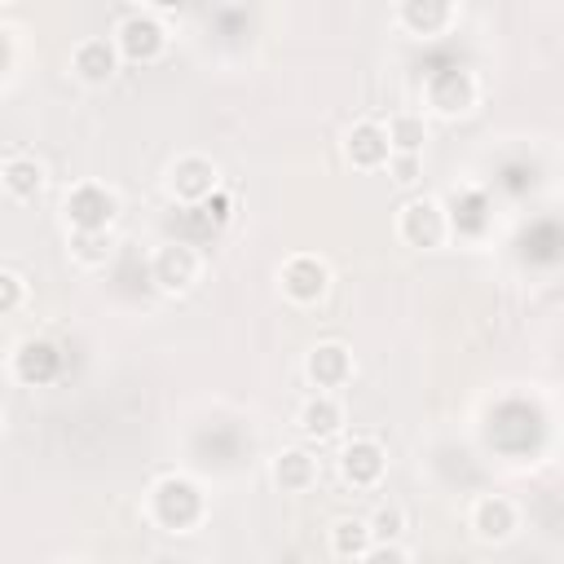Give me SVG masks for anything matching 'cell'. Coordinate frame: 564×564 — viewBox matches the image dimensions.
I'll return each instance as SVG.
<instances>
[{
  "label": "cell",
  "mask_w": 564,
  "mask_h": 564,
  "mask_svg": "<svg viewBox=\"0 0 564 564\" xmlns=\"http://www.w3.org/2000/svg\"><path fill=\"white\" fill-rule=\"evenodd\" d=\"M427 101H432V110L445 115V119L467 115V110L476 106V79H471V70H463V66L436 70V75L427 79Z\"/></svg>",
  "instance_id": "52a82bcc"
},
{
  "label": "cell",
  "mask_w": 564,
  "mask_h": 564,
  "mask_svg": "<svg viewBox=\"0 0 564 564\" xmlns=\"http://www.w3.org/2000/svg\"><path fill=\"white\" fill-rule=\"evenodd\" d=\"M326 282H330V273H326V264H322L317 256H291V260L282 264V291H286L295 304L322 300V295H326Z\"/></svg>",
  "instance_id": "ba28073f"
},
{
  "label": "cell",
  "mask_w": 564,
  "mask_h": 564,
  "mask_svg": "<svg viewBox=\"0 0 564 564\" xmlns=\"http://www.w3.org/2000/svg\"><path fill=\"white\" fill-rule=\"evenodd\" d=\"M198 269H203V260H198V251H194L189 242H167V247L154 251L150 278L159 282V291L181 295V291H189V286L198 282Z\"/></svg>",
  "instance_id": "277c9868"
},
{
  "label": "cell",
  "mask_w": 564,
  "mask_h": 564,
  "mask_svg": "<svg viewBox=\"0 0 564 564\" xmlns=\"http://www.w3.org/2000/svg\"><path fill=\"white\" fill-rule=\"evenodd\" d=\"M383 137H388V150H392V154H419L423 141H427V123H423V115H414V110H397V115L388 119Z\"/></svg>",
  "instance_id": "ac0fdd59"
},
{
  "label": "cell",
  "mask_w": 564,
  "mask_h": 564,
  "mask_svg": "<svg viewBox=\"0 0 564 564\" xmlns=\"http://www.w3.org/2000/svg\"><path fill=\"white\" fill-rule=\"evenodd\" d=\"M344 150H348V159H352L357 167H383L388 154H392V150H388V137H383V123H375V119L352 123Z\"/></svg>",
  "instance_id": "4fadbf2b"
},
{
  "label": "cell",
  "mask_w": 564,
  "mask_h": 564,
  "mask_svg": "<svg viewBox=\"0 0 564 564\" xmlns=\"http://www.w3.org/2000/svg\"><path fill=\"white\" fill-rule=\"evenodd\" d=\"M366 546H370V529H366V520L344 516V520L330 524V551H335L339 560H361Z\"/></svg>",
  "instance_id": "ffe728a7"
},
{
  "label": "cell",
  "mask_w": 564,
  "mask_h": 564,
  "mask_svg": "<svg viewBox=\"0 0 564 564\" xmlns=\"http://www.w3.org/2000/svg\"><path fill=\"white\" fill-rule=\"evenodd\" d=\"M150 511L163 529L172 533H185L203 520V489L189 480V476H163L154 489H150Z\"/></svg>",
  "instance_id": "6da1fadb"
},
{
  "label": "cell",
  "mask_w": 564,
  "mask_h": 564,
  "mask_svg": "<svg viewBox=\"0 0 564 564\" xmlns=\"http://www.w3.org/2000/svg\"><path fill=\"white\" fill-rule=\"evenodd\" d=\"M22 304V278L13 269H0V317Z\"/></svg>",
  "instance_id": "603a6c76"
},
{
  "label": "cell",
  "mask_w": 564,
  "mask_h": 564,
  "mask_svg": "<svg viewBox=\"0 0 564 564\" xmlns=\"http://www.w3.org/2000/svg\"><path fill=\"white\" fill-rule=\"evenodd\" d=\"M304 375H308V383H313L317 392H330V388L348 383L352 357H348L344 344H317V348L308 352V361H304Z\"/></svg>",
  "instance_id": "30bf717a"
},
{
  "label": "cell",
  "mask_w": 564,
  "mask_h": 564,
  "mask_svg": "<svg viewBox=\"0 0 564 564\" xmlns=\"http://www.w3.org/2000/svg\"><path fill=\"white\" fill-rule=\"evenodd\" d=\"M361 564H410V555L397 546V542H370Z\"/></svg>",
  "instance_id": "cb8c5ba5"
},
{
  "label": "cell",
  "mask_w": 564,
  "mask_h": 564,
  "mask_svg": "<svg viewBox=\"0 0 564 564\" xmlns=\"http://www.w3.org/2000/svg\"><path fill=\"white\" fill-rule=\"evenodd\" d=\"M401 238L410 247H441L445 234H449V212L436 203V198H410L401 207V220H397Z\"/></svg>",
  "instance_id": "3957f363"
},
{
  "label": "cell",
  "mask_w": 564,
  "mask_h": 564,
  "mask_svg": "<svg viewBox=\"0 0 564 564\" xmlns=\"http://www.w3.org/2000/svg\"><path fill=\"white\" fill-rule=\"evenodd\" d=\"M388 172L397 185H414L419 181V154H388Z\"/></svg>",
  "instance_id": "d4e9b609"
},
{
  "label": "cell",
  "mask_w": 564,
  "mask_h": 564,
  "mask_svg": "<svg viewBox=\"0 0 564 564\" xmlns=\"http://www.w3.org/2000/svg\"><path fill=\"white\" fill-rule=\"evenodd\" d=\"M167 185H172V194L181 198V203H207L216 189H220V172H216V163L212 159H203V154H181L176 163H172V176H167Z\"/></svg>",
  "instance_id": "8992f818"
},
{
  "label": "cell",
  "mask_w": 564,
  "mask_h": 564,
  "mask_svg": "<svg viewBox=\"0 0 564 564\" xmlns=\"http://www.w3.org/2000/svg\"><path fill=\"white\" fill-rule=\"evenodd\" d=\"M70 66H75V75L84 79V84H106L115 70H119V48H115V40H79L75 44V53H70Z\"/></svg>",
  "instance_id": "7c38bea8"
},
{
  "label": "cell",
  "mask_w": 564,
  "mask_h": 564,
  "mask_svg": "<svg viewBox=\"0 0 564 564\" xmlns=\"http://www.w3.org/2000/svg\"><path fill=\"white\" fill-rule=\"evenodd\" d=\"M0 181H4V189L13 198H35L44 189V167L35 159H26V154H13V159H4Z\"/></svg>",
  "instance_id": "d6986e66"
},
{
  "label": "cell",
  "mask_w": 564,
  "mask_h": 564,
  "mask_svg": "<svg viewBox=\"0 0 564 564\" xmlns=\"http://www.w3.org/2000/svg\"><path fill=\"white\" fill-rule=\"evenodd\" d=\"M66 220H70L75 234L110 229V220H115V194H110L106 185H93V181L75 185V189L66 194Z\"/></svg>",
  "instance_id": "5b68a950"
},
{
  "label": "cell",
  "mask_w": 564,
  "mask_h": 564,
  "mask_svg": "<svg viewBox=\"0 0 564 564\" xmlns=\"http://www.w3.org/2000/svg\"><path fill=\"white\" fill-rule=\"evenodd\" d=\"M339 423H344V410H339V401L330 392H317V397H308L300 405V432L313 436V441H330L339 432Z\"/></svg>",
  "instance_id": "9a60e30c"
},
{
  "label": "cell",
  "mask_w": 564,
  "mask_h": 564,
  "mask_svg": "<svg viewBox=\"0 0 564 564\" xmlns=\"http://www.w3.org/2000/svg\"><path fill=\"white\" fill-rule=\"evenodd\" d=\"M401 524H405V516H401L397 507H379V511H375V520H366V529H370V542H397Z\"/></svg>",
  "instance_id": "7402d4cb"
},
{
  "label": "cell",
  "mask_w": 564,
  "mask_h": 564,
  "mask_svg": "<svg viewBox=\"0 0 564 564\" xmlns=\"http://www.w3.org/2000/svg\"><path fill=\"white\" fill-rule=\"evenodd\" d=\"M70 251L84 264H101L110 256V229H88V234H70Z\"/></svg>",
  "instance_id": "44dd1931"
},
{
  "label": "cell",
  "mask_w": 564,
  "mask_h": 564,
  "mask_svg": "<svg viewBox=\"0 0 564 564\" xmlns=\"http://www.w3.org/2000/svg\"><path fill=\"white\" fill-rule=\"evenodd\" d=\"M383 445L379 441H370V436H357V441H348L344 445V458H339V467H344V480L348 485H357V489H370V485H379V476H383Z\"/></svg>",
  "instance_id": "9c48e42d"
},
{
  "label": "cell",
  "mask_w": 564,
  "mask_h": 564,
  "mask_svg": "<svg viewBox=\"0 0 564 564\" xmlns=\"http://www.w3.org/2000/svg\"><path fill=\"white\" fill-rule=\"evenodd\" d=\"M57 366H62V357H57V348L48 339H26L18 348V357H13V375L22 383H48L57 375Z\"/></svg>",
  "instance_id": "5bb4252c"
},
{
  "label": "cell",
  "mask_w": 564,
  "mask_h": 564,
  "mask_svg": "<svg viewBox=\"0 0 564 564\" xmlns=\"http://www.w3.org/2000/svg\"><path fill=\"white\" fill-rule=\"evenodd\" d=\"M115 48L128 62H154L167 48V31L159 22V9H123L115 26Z\"/></svg>",
  "instance_id": "7a4b0ae2"
},
{
  "label": "cell",
  "mask_w": 564,
  "mask_h": 564,
  "mask_svg": "<svg viewBox=\"0 0 564 564\" xmlns=\"http://www.w3.org/2000/svg\"><path fill=\"white\" fill-rule=\"evenodd\" d=\"M516 524H520V511H516V502L502 498V494H489V498H480V502L471 507V529H476L485 542H507V538L516 533Z\"/></svg>",
  "instance_id": "8fae6325"
},
{
  "label": "cell",
  "mask_w": 564,
  "mask_h": 564,
  "mask_svg": "<svg viewBox=\"0 0 564 564\" xmlns=\"http://www.w3.org/2000/svg\"><path fill=\"white\" fill-rule=\"evenodd\" d=\"M273 480H278V489L300 494V489H308L317 480V458L308 449H282L273 458Z\"/></svg>",
  "instance_id": "e0dca14e"
},
{
  "label": "cell",
  "mask_w": 564,
  "mask_h": 564,
  "mask_svg": "<svg viewBox=\"0 0 564 564\" xmlns=\"http://www.w3.org/2000/svg\"><path fill=\"white\" fill-rule=\"evenodd\" d=\"M397 22L410 26L414 35H436L454 22V4H445V0H405L397 9Z\"/></svg>",
  "instance_id": "2e32d148"
}]
</instances>
